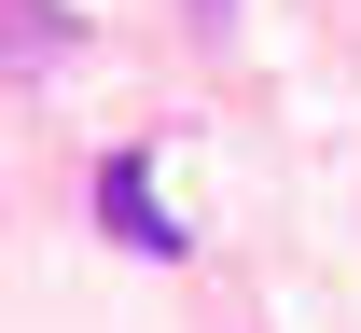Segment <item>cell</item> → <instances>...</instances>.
<instances>
[{"instance_id":"cell-1","label":"cell","mask_w":361,"mask_h":333,"mask_svg":"<svg viewBox=\"0 0 361 333\" xmlns=\"http://www.w3.org/2000/svg\"><path fill=\"white\" fill-rule=\"evenodd\" d=\"M97 208H111V237H126L139 264H167V250H180V222L153 208V167H139V153H111V167H97Z\"/></svg>"},{"instance_id":"cell-2","label":"cell","mask_w":361,"mask_h":333,"mask_svg":"<svg viewBox=\"0 0 361 333\" xmlns=\"http://www.w3.org/2000/svg\"><path fill=\"white\" fill-rule=\"evenodd\" d=\"M0 56H42V0H0Z\"/></svg>"}]
</instances>
